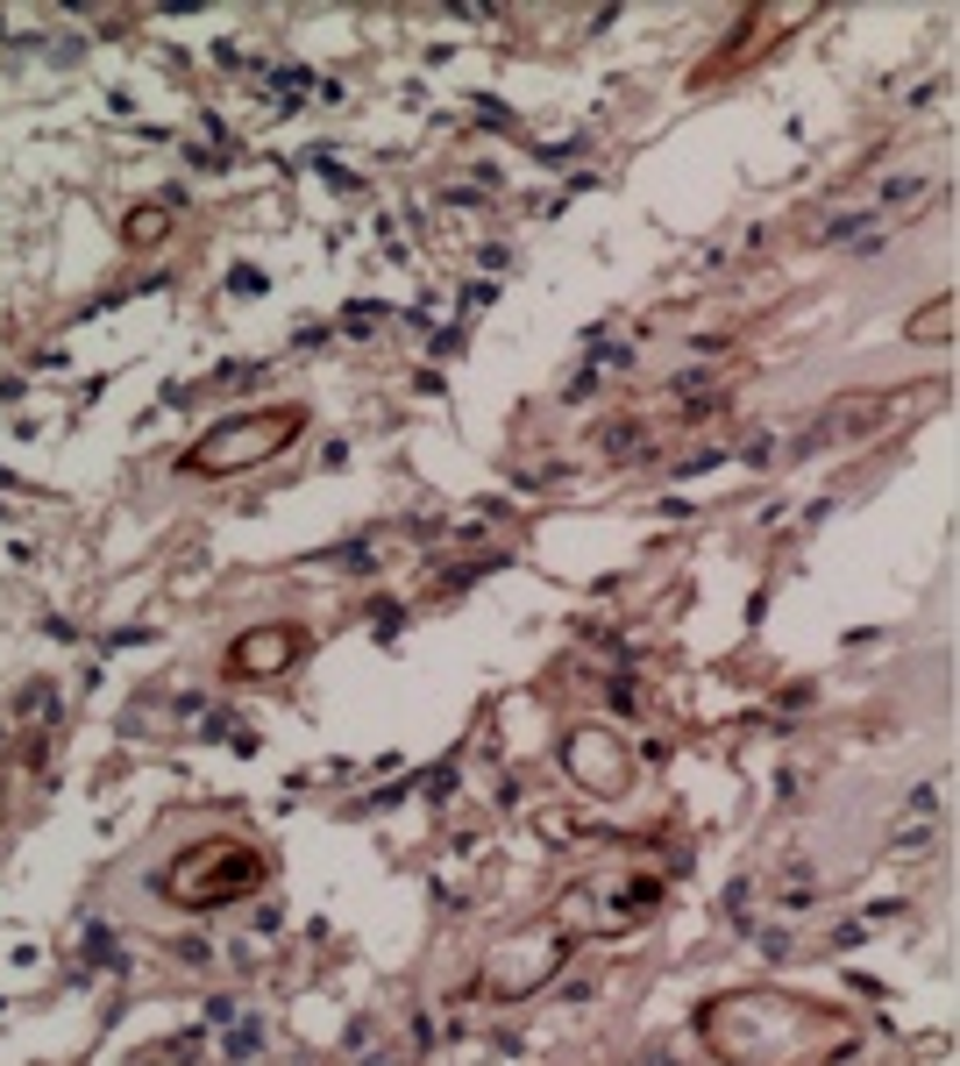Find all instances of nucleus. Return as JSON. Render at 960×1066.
Returning a JSON list of instances; mask_svg holds the SVG:
<instances>
[{
	"label": "nucleus",
	"mask_w": 960,
	"mask_h": 1066,
	"mask_svg": "<svg viewBox=\"0 0 960 1066\" xmlns=\"http://www.w3.org/2000/svg\"><path fill=\"white\" fill-rule=\"evenodd\" d=\"M889 413H897V399H883V391H854V399H840V406L818 413L811 441H861L868 427H883Z\"/></svg>",
	"instance_id": "nucleus-1"
},
{
	"label": "nucleus",
	"mask_w": 960,
	"mask_h": 1066,
	"mask_svg": "<svg viewBox=\"0 0 960 1066\" xmlns=\"http://www.w3.org/2000/svg\"><path fill=\"white\" fill-rule=\"evenodd\" d=\"M911 342H953V292H946V299H932L925 314L911 320Z\"/></svg>",
	"instance_id": "nucleus-2"
}]
</instances>
